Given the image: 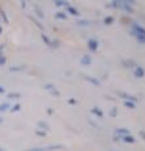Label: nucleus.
<instances>
[{
  "mask_svg": "<svg viewBox=\"0 0 145 151\" xmlns=\"http://www.w3.org/2000/svg\"><path fill=\"white\" fill-rule=\"evenodd\" d=\"M144 75V72H142V69H137V76H142Z\"/></svg>",
  "mask_w": 145,
  "mask_h": 151,
  "instance_id": "obj_1",
  "label": "nucleus"
}]
</instances>
